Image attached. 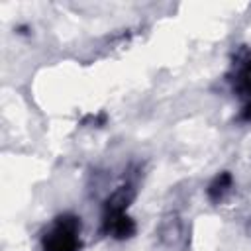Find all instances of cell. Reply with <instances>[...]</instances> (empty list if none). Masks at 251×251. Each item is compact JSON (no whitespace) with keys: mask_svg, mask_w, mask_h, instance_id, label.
Returning <instances> with one entry per match:
<instances>
[{"mask_svg":"<svg viewBox=\"0 0 251 251\" xmlns=\"http://www.w3.org/2000/svg\"><path fill=\"white\" fill-rule=\"evenodd\" d=\"M129 200H131L129 186H122L108 198L102 214V231L106 235L116 239H127L133 235L135 224L127 214Z\"/></svg>","mask_w":251,"mask_h":251,"instance_id":"6da1fadb","label":"cell"},{"mask_svg":"<svg viewBox=\"0 0 251 251\" xmlns=\"http://www.w3.org/2000/svg\"><path fill=\"white\" fill-rule=\"evenodd\" d=\"M231 186V176L227 175V173H222L220 176H216V180L210 184V188H208V194H210V198H214V200H218V198H222L226 192H227V188Z\"/></svg>","mask_w":251,"mask_h":251,"instance_id":"277c9868","label":"cell"},{"mask_svg":"<svg viewBox=\"0 0 251 251\" xmlns=\"http://www.w3.org/2000/svg\"><path fill=\"white\" fill-rule=\"evenodd\" d=\"M80 247V220L71 214H63L51 222L41 237L43 251H78Z\"/></svg>","mask_w":251,"mask_h":251,"instance_id":"7a4b0ae2","label":"cell"},{"mask_svg":"<svg viewBox=\"0 0 251 251\" xmlns=\"http://www.w3.org/2000/svg\"><path fill=\"white\" fill-rule=\"evenodd\" d=\"M235 88H237L243 96H247V102H251V59L237 71Z\"/></svg>","mask_w":251,"mask_h":251,"instance_id":"3957f363","label":"cell"},{"mask_svg":"<svg viewBox=\"0 0 251 251\" xmlns=\"http://www.w3.org/2000/svg\"><path fill=\"white\" fill-rule=\"evenodd\" d=\"M243 118H245L247 122H251V102H247V106H245V110H243Z\"/></svg>","mask_w":251,"mask_h":251,"instance_id":"5b68a950","label":"cell"}]
</instances>
